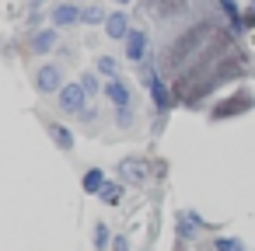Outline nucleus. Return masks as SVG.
Here are the masks:
<instances>
[{"label": "nucleus", "instance_id": "obj_11", "mask_svg": "<svg viewBox=\"0 0 255 251\" xmlns=\"http://www.w3.org/2000/svg\"><path fill=\"white\" fill-rule=\"evenodd\" d=\"M105 181H109V178H105V171H102V167H88V171H84V181H81V185H84V192H88V195H98Z\"/></svg>", "mask_w": 255, "mask_h": 251}, {"label": "nucleus", "instance_id": "obj_16", "mask_svg": "<svg viewBox=\"0 0 255 251\" xmlns=\"http://www.w3.org/2000/svg\"><path fill=\"white\" fill-rule=\"evenodd\" d=\"M95 70L109 81V77H119V63H116V56H98L95 60Z\"/></svg>", "mask_w": 255, "mask_h": 251}, {"label": "nucleus", "instance_id": "obj_1", "mask_svg": "<svg viewBox=\"0 0 255 251\" xmlns=\"http://www.w3.org/2000/svg\"><path fill=\"white\" fill-rule=\"evenodd\" d=\"M102 94H105V98L116 105L119 126L126 129V126L133 122V115H136V112H133V87H129L123 77H109V81H105V87H102Z\"/></svg>", "mask_w": 255, "mask_h": 251}, {"label": "nucleus", "instance_id": "obj_21", "mask_svg": "<svg viewBox=\"0 0 255 251\" xmlns=\"http://www.w3.org/2000/svg\"><path fill=\"white\" fill-rule=\"evenodd\" d=\"M25 4H28V7H32V11H39V7H42V4H46V0H25Z\"/></svg>", "mask_w": 255, "mask_h": 251}, {"label": "nucleus", "instance_id": "obj_19", "mask_svg": "<svg viewBox=\"0 0 255 251\" xmlns=\"http://www.w3.org/2000/svg\"><path fill=\"white\" fill-rule=\"evenodd\" d=\"M213 251H245V244L234 241V237H217L213 241Z\"/></svg>", "mask_w": 255, "mask_h": 251}, {"label": "nucleus", "instance_id": "obj_4", "mask_svg": "<svg viewBox=\"0 0 255 251\" xmlns=\"http://www.w3.org/2000/svg\"><path fill=\"white\" fill-rule=\"evenodd\" d=\"M49 21H53L56 28H74V25H81L84 18H81V7L74 4V0H67V4H53Z\"/></svg>", "mask_w": 255, "mask_h": 251}, {"label": "nucleus", "instance_id": "obj_18", "mask_svg": "<svg viewBox=\"0 0 255 251\" xmlns=\"http://www.w3.org/2000/svg\"><path fill=\"white\" fill-rule=\"evenodd\" d=\"M112 241H116V237L109 234V227H105V223H95V251H105Z\"/></svg>", "mask_w": 255, "mask_h": 251}, {"label": "nucleus", "instance_id": "obj_7", "mask_svg": "<svg viewBox=\"0 0 255 251\" xmlns=\"http://www.w3.org/2000/svg\"><path fill=\"white\" fill-rule=\"evenodd\" d=\"M147 87H150L154 105H157L161 112H168V108H171V87L161 81V74H157V70H147Z\"/></svg>", "mask_w": 255, "mask_h": 251}, {"label": "nucleus", "instance_id": "obj_9", "mask_svg": "<svg viewBox=\"0 0 255 251\" xmlns=\"http://www.w3.org/2000/svg\"><path fill=\"white\" fill-rule=\"evenodd\" d=\"M56 42H60V28H56V25H53V28H39V32L32 35V53L46 56V53L56 49Z\"/></svg>", "mask_w": 255, "mask_h": 251}, {"label": "nucleus", "instance_id": "obj_5", "mask_svg": "<svg viewBox=\"0 0 255 251\" xmlns=\"http://www.w3.org/2000/svg\"><path fill=\"white\" fill-rule=\"evenodd\" d=\"M147 53H150V39H147V32L133 28V32L126 35V60H129V63H147Z\"/></svg>", "mask_w": 255, "mask_h": 251}, {"label": "nucleus", "instance_id": "obj_22", "mask_svg": "<svg viewBox=\"0 0 255 251\" xmlns=\"http://www.w3.org/2000/svg\"><path fill=\"white\" fill-rule=\"evenodd\" d=\"M112 4H119V7H126V4H129V0H112Z\"/></svg>", "mask_w": 255, "mask_h": 251}, {"label": "nucleus", "instance_id": "obj_20", "mask_svg": "<svg viewBox=\"0 0 255 251\" xmlns=\"http://www.w3.org/2000/svg\"><path fill=\"white\" fill-rule=\"evenodd\" d=\"M112 251H129V241H126V237H116V241H112Z\"/></svg>", "mask_w": 255, "mask_h": 251}, {"label": "nucleus", "instance_id": "obj_3", "mask_svg": "<svg viewBox=\"0 0 255 251\" xmlns=\"http://www.w3.org/2000/svg\"><path fill=\"white\" fill-rule=\"evenodd\" d=\"M63 84H67V81H63V67H60V63H42V67L35 70V91H39V94H60Z\"/></svg>", "mask_w": 255, "mask_h": 251}, {"label": "nucleus", "instance_id": "obj_12", "mask_svg": "<svg viewBox=\"0 0 255 251\" xmlns=\"http://www.w3.org/2000/svg\"><path fill=\"white\" fill-rule=\"evenodd\" d=\"M98 199H102L105 206H119V202H123V181H105L102 192H98Z\"/></svg>", "mask_w": 255, "mask_h": 251}, {"label": "nucleus", "instance_id": "obj_2", "mask_svg": "<svg viewBox=\"0 0 255 251\" xmlns=\"http://www.w3.org/2000/svg\"><path fill=\"white\" fill-rule=\"evenodd\" d=\"M56 98H60V108H63L67 115H84V119H91V115H95V108H91V94L84 91V84H81V81L63 84Z\"/></svg>", "mask_w": 255, "mask_h": 251}, {"label": "nucleus", "instance_id": "obj_23", "mask_svg": "<svg viewBox=\"0 0 255 251\" xmlns=\"http://www.w3.org/2000/svg\"><path fill=\"white\" fill-rule=\"evenodd\" d=\"M252 18H255V4H252Z\"/></svg>", "mask_w": 255, "mask_h": 251}, {"label": "nucleus", "instance_id": "obj_15", "mask_svg": "<svg viewBox=\"0 0 255 251\" xmlns=\"http://www.w3.org/2000/svg\"><path fill=\"white\" fill-rule=\"evenodd\" d=\"M81 18H84V25H105V7H98V4H88V7H81Z\"/></svg>", "mask_w": 255, "mask_h": 251}, {"label": "nucleus", "instance_id": "obj_13", "mask_svg": "<svg viewBox=\"0 0 255 251\" xmlns=\"http://www.w3.org/2000/svg\"><path fill=\"white\" fill-rule=\"evenodd\" d=\"M49 136L56 140L60 150H70V147H74V133H70L67 126H60V122H49Z\"/></svg>", "mask_w": 255, "mask_h": 251}, {"label": "nucleus", "instance_id": "obj_10", "mask_svg": "<svg viewBox=\"0 0 255 251\" xmlns=\"http://www.w3.org/2000/svg\"><path fill=\"white\" fill-rule=\"evenodd\" d=\"M199 227H203V220H199L192 209H182V213H178V234H182V237H196Z\"/></svg>", "mask_w": 255, "mask_h": 251}, {"label": "nucleus", "instance_id": "obj_8", "mask_svg": "<svg viewBox=\"0 0 255 251\" xmlns=\"http://www.w3.org/2000/svg\"><path fill=\"white\" fill-rule=\"evenodd\" d=\"M133 28H129V18H126V11H112L109 18H105V35L109 39H116V42H126V35H129Z\"/></svg>", "mask_w": 255, "mask_h": 251}, {"label": "nucleus", "instance_id": "obj_6", "mask_svg": "<svg viewBox=\"0 0 255 251\" xmlns=\"http://www.w3.org/2000/svg\"><path fill=\"white\" fill-rule=\"evenodd\" d=\"M119 181L123 185H143L147 181V161L143 157H126L119 164Z\"/></svg>", "mask_w": 255, "mask_h": 251}, {"label": "nucleus", "instance_id": "obj_14", "mask_svg": "<svg viewBox=\"0 0 255 251\" xmlns=\"http://www.w3.org/2000/svg\"><path fill=\"white\" fill-rule=\"evenodd\" d=\"M81 84H84V91L95 98V94H102V87H105V77H102L98 70H91V74H81Z\"/></svg>", "mask_w": 255, "mask_h": 251}, {"label": "nucleus", "instance_id": "obj_17", "mask_svg": "<svg viewBox=\"0 0 255 251\" xmlns=\"http://www.w3.org/2000/svg\"><path fill=\"white\" fill-rule=\"evenodd\" d=\"M220 11L227 14V21L234 25V32H241V14H238V0H217Z\"/></svg>", "mask_w": 255, "mask_h": 251}]
</instances>
